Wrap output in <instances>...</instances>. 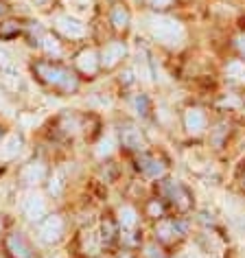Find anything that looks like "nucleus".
I'll return each instance as SVG.
<instances>
[{
    "mask_svg": "<svg viewBox=\"0 0 245 258\" xmlns=\"http://www.w3.org/2000/svg\"><path fill=\"white\" fill-rule=\"evenodd\" d=\"M134 107H136V112L140 116H147L149 114V109H151V103H149V99H147L145 94H138L136 99H134Z\"/></svg>",
    "mask_w": 245,
    "mask_h": 258,
    "instance_id": "21",
    "label": "nucleus"
},
{
    "mask_svg": "<svg viewBox=\"0 0 245 258\" xmlns=\"http://www.w3.org/2000/svg\"><path fill=\"white\" fill-rule=\"evenodd\" d=\"M136 166L143 175L151 177V179H160V177H164V173H166V164L156 156H140Z\"/></svg>",
    "mask_w": 245,
    "mask_h": 258,
    "instance_id": "13",
    "label": "nucleus"
},
{
    "mask_svg": "<svg viewBox=\"0 0 245 258\" xmlns=\"http://www.w3.org/2000/svg\"><path fill=\"white\" fill-rule=\"evenodd\" d=\"M3 223H5V221H3V215H0V232H3Z\"/></svg>",
    "mask_w": 245,
    "mask_h": 258,
    "instance_id": "30",
    "label": "nucleus"
},
{
    "mask_svg": "<svg viewBox=\"0 0 245 258\" xmlns=\"http://www.w3.org/2000/svg\"><path fill=\"white\" fill-rule=\"evenodd\" d=\"M42 42H44V44H40V46H44V48L48 50V53H53V50H55V53H59V44H57L55 37H50V35H42Z\"/></svg>",
    "mask_w": 245,
    "mask_h": 258,
    "instance_id": "22",
    "label": "nucleus"
},
{
    "mask_svg": "<svg viewBox=\"0 0 245 258\" xmlns=\"http://www.w3.org/2000/svg\"><path fill=\"white\" fill-rule=\"evenodd\" d=\"M147 256H149V258H162V256H160V249H156L153 245L147 247Z\"/></svg>",
    "mask_w": 245,
    "mask_h": 258,
    "instance_id": "26",
    "label": "nucleus"
},
{
    "mask_svg": "<svg viewBox=\"0 0 245 258\" xmlns=\"http://www.w3.org/2000/svg\"><path fill=\"white\" fill-rule=\"evenodd\" d=\"M33 3H35V5H46L48 0H33Z\"/></svg>",
    "mask_w": 245,
    "mask_h": 258,
    "instance_id": "29",
    "label": "nucleus"
},
{
    "mask_svg": "<svg viewBox=\"0 0 245 258\" xmlns=\"http://www.w3.org/2000/svg\"><path fill=\"white\" fill-rule=\"evenodd\" d=\"M7 14H9L7 3H5V0H0V18H3V16H7Z\"/></svg>",
    "mask_w": 245,
    "mask_h": 258,
    "instance_id": "27",
    "label": "nucleus"
},
{
    "mask_svg": "<svg viewBox=\"0 0 245 258\" xmlns=\"http://www.w3.org/2000/svg\"><path fill=\"white\" fill-rule=\"evenodd\" d=\"M5 249L11 258H37L33 245L22 232H11L5 236Z\"/></svg>",
    "mask_w": 245,
    "mask_h": 258,
    "instance_id": "4",
    "label": "nucleus"
},
{
    "mask_svg": "<svg viewBox=\"0 0 245 258\" xmlns=\"http://www.w3.org/2000/svg\"><path fill=\"white\" fill-rule=\"evenodd\" d=\"M186 234V223L179 219H162L156 225V238L162 243H173Z\"/></svg>",
    "mask_w": 245,
    "mask_h": 258,
    "instance_id": "7",
    "label": "nucleus"
},
{
    "mask_svg": "<svg viewBox=\"0 0 245 258\" xmlns=\"http://www.w3.org/2000/svg\"><path fill=\"white\" fill-rule=\"evenodd\" d=\"M182 120H184V129L189 134H193V136L204 134L206 127H208V116H206L202 107H186Z\"/></svg>",
    "mask_w": 245,
    "mask_h": 258,
    "instance_id": "9",
    "label": "nucleus"
},
{
    "mask_svg": "<svg viewBox=\"0 0 245 258\" xmlns=\"http://www.w3.org/2000/svg\"><path fill=\"white\" fill-rule=\"evenodd\" d=\"M33 75L44 83V86L53 88L62 94H75L77 90H79V77H77V73L59 61H50V59L35 61Z\"/></svg>",
    "mask_w": 245,
    "mask_h": 258,
    "instance_id": "1",
    "label": "nucleus"
},
{
    "mask_svg": "<svg viewBox=\"0 0 245 258\" xmlns=\"http://www.w3.org/2000/svg\"><path fill=\"white\" fill-rule=\"evenodd\" d=\"M236 48L241 50V55L245 57V35H238L236 37Z\"/></svg>",
    "mask_w": 245,
    "mask_h": 258,
    "instance_id": "25",
    "label": "nucleus"
},
{
    "mask_svg": "<svg viewBox=\"0 0 245 258\" xmlns=\"http://www.w3.org/2000/svg\"><path fill=\"white\" fill-rule=\"evenodd\" d=\"M22 212H24V217H27L29 221L37 223L40 219H44V217L48 215V208H46V202H44V197L35 195V192H31V195L24 199V204H22Z\"/></svg>",
    "mask_w": 245,
    "mask_h": 258,
    "instance_id": "11",
    "label": "nucleus"
},
{
    "mask_svg": "<svg viewBox=\"0 0 245 258\" xmlns=\"http://www.w3.org/2000/svg\"><path fill=\"white\" fill-rule=\"evenodd\" d=\"M149 31L158 42L169 44V46H175V44H179L184 37L182 24H179L175 18H169V16H151L149 18Z\"/></svg>",
    "mask_w": 245,
    "mask_h": 258,
    "instance_id": "2",
    "label": "nucleus"
},
{
    "mask_svg": "<svg viewBox=\"0 0 245 258\" xmlns=\"http://www.w3.org/2000/svg\"><path fill=\"white\" fill-rule=\"evenodd\" d=\"M22 33V24L18 20H5L0 24V40H14Z\"/></svg>",
    "mask_w": 245,
    "mask_h": 258,
    "instance_id": "18",
    "label": "nucleus"
},
{
    "mask_svg": "<svg viewBox=\"0 0 245 258\" xmlns=\"http://www.w3.org/2000/svg\"><path fill=\"white\" fill-rule=\"evenodd\" d=\"M37 228V238L46 245H55L64 238V230H66V221H64L62 215L57 212H48L44 219L35 223Z\"/></svg>",
    "mask_w": 245,
    "mask_h": 258,
    "instance_id": "3",
    "label": "nucleus"
},
{
    "mask_svg": "<svg viewBox=\"0 0 245 258\" xmlns=\"http://www.w3.org/2000/svg\"><path fill=\"white\" fill-rule=\"evenodd\" d=\"M109 22H112L114 29L118 31H125L130 27V11L122 3H114L112 9H109Z\"/></svg>",
    "mask_w": 245,
    "mask_h": 258,
    "instance_id": "16",
    "label": "nucleus"
},
{
    "mask_svg": "<svg viewBox=\"0 0 245 258\" xmlns=\"http://www.w3.org/2000/svg\"><path fill=\"white\" fill-rule=\"evenodd\" d=\"M149 215H151V217H158V215H162V204H158V202H151V204H149Z\"/></svg>",
    "mask_w": 245,
    "mask_h": 258,
    "instance_id": "24",
    "label": "nucleus"
},
{
    "mask_svg": "<svg viewBox=\"0 0 245 258\" xmlns=\"http://www.w3.org/2000/svg\"><path fill=\"white\" fill-rule=\"evenodd\" d=\"M118 138H120V145L125 147V149H130V151H143L145 147H147L143 132H140L136 125H130V122L120 125Z\"/></svg>",
    "mask_w": 245,
    "mask_h": 258,
    "instance_id": "8",
    "label": "nucleus"
},
{
    "mask_svg": "<svg viewBox=\"0 0 245 258\" xmlns=\"http://www.w3.org/2000/svg\"><path fill=\"white\" fill-rule=\"evenodd\" d=\"M164 192L177 210H189L191 208V192L186 190L179 182H169L164 186Z\"/></svg>",
    "mask_w": 245,
    "mask_h": 258,
    "instance_id": "14",
    "label": "nucleus"
},
{
    "mask_svg": "<svg viewBox=\"0 0 245 258\" xmlns=\"http://www.w3.org/2000/svg\"><path fill=\"white\" fill-rule=\"evenodd\" d=\"M22 149V136L16 132L7 134L0 140V160H14Z\"/></svg>",
    "mask_w": 245,
    "mask_h": 258,
    "instance_id": "15",
    "label": "nucleus"
},
{
    "mask_svg": "<svg viewBox=\"0 0 245 258\" xmlns=\"http://www.w3.org/2000/svg\"><path fill=\"white\" fill-rule=\"evenodd\" d=\"M53 27L57 33H62L64 37H68V40H81V37H86V33H88L86 24L79 22L73 16H57Z\"/></svg>",
    "mask_w": 245,
    "mask_h": 258,
    "instance_id": "6",
    "label": "nucleus"
},
{
    "mask_svg": "<svg viewBox=\"0 0 245 258\" xmlns=\"http://www.w3.org/2000/svg\"><path fill=\"white\" fill-rule=\"evenodd\" d=\"M125 57H127V44L125 42H120V40L107 42L105 46L101 48V55H99L101 68L103 70H112V68L118 66Z\"/></svg>",
    "mask_w": 245,
    "mask_h": 258,
    "instance_id": "5",
    "label": "nucleus"
},
{
    "mask_svg": "<svg viewBox=\"0 0 245 258\" xmlns=\"http://www.w3.org/2000/svg\"><path fill=\"white\" fill-rule=\"evenodd\" d=\"M243 188H245V173H243Z\"/></svg>",
    "mask_w": 245,
    "mask_h": 258,
    "instance_id": "31",
    "label": "nucleus"
},
{
    "mask_svg": "<svg viewBox=\"0 0 245 258\" xmlns=\"http://www.w3.org/2000/svg\"><path fill=\"white\" fill-rule=\"evenodd\" d=\"M173 3V0H147V5L153 9H164V7H169V5Z\"/></svg>",
    "mask_w": 245,
    "mask_h": 258,
    "instance_id": "23",
    "label": "nucleus"
},
{
    "mask_svg": "<svg viewBox=\"0 0 245 258\" xmlns=\"http://www.w3.org/2000/svg\"><path fill=\"white\" fill-rule=\"evenodd\" d=\"M225 75H228V79L245 81V61H241V59H232L228 66H225Z\"/></svg>",
    "mask_w": 245,
    "mask_h": 258,
    "instance_id": "19",
    "label": "nucleus"
},
{
    "mask_svg": "<svg viewBox=\"0 0 245 258\" xmlns=\"http://www.w3.org/2000/svg\"><path fill=\"white\" fill-rule=\"evenodd\" d=\"M75 68L79 70L81 75L86 77H94L101 68V61H99V55H96L94 48H83L75 55Z\"/></svg>",
    "mask_w": 245,
    "mask_h": 258,
    "instance_id": "10",
    "label": "nucleus"
},
{
    "mask_svg": "<svg viewBox=\"0 0 245 258\" xmlns=\"http://www.w3.org/2000/svg\"><path fill=\"white\" fill-rule=\"evenodd\" d=\"M118 225L120 230L125 232V234H130V232L136 230L138 225V212L132 208V206H120L118 208Z\"/></svg>",
    "mask_w": 245,
    "mask_h": 258,
    "instance_id": "17",
    "label": "nucleus"
},
{
    "mask_svg": "<svg viewBox=\"0 0 245 258\" xmlns=\"http://www.w3.org/2000/svg\"><path fill=\"white\" fill-rule=\"evenodd\" d=\"M46 175H48V171H46V166H44L40 160L24 164L22 169H20V182L24 186H37V184H42L44 179H46Z\"/></svg>",
    "mask_w": 245,
    "mask_h": 258,
    "instance_id": "12",
    "label": "nucleus"
},
{
    "mask_svg": "<svg viewBox=\"0 0 245 258\" xmlns=\"http://www.w3.org/2000/svg\"><path fill=\"white\" fill-rule=\"evenodd\" d=\"M116 236H118V230H116V223L112 221V219H105V221L101 223V241L109 245L116 241Z\"/></svg>",
    "mask_w": 245,
    "mask_h": 258,
    "instance_id": "20",
    "label": "nucleus"
},
{
    "mask_svg": "<svg viewBox=\"0 0 245 258\" xmlns=\"http://www.w3.org/2000/svg\"><path fill=\"white\" fill-rule=\"evenodd\" d=\"M118 258H134V256H132V254H130V251H122V254H120V256H118Z\"/></svg>",
    "mask_w": 245,
    "mask_h": 258,
    "instance_id": "28",
    "label": "nucleus"
}]
</instances>
